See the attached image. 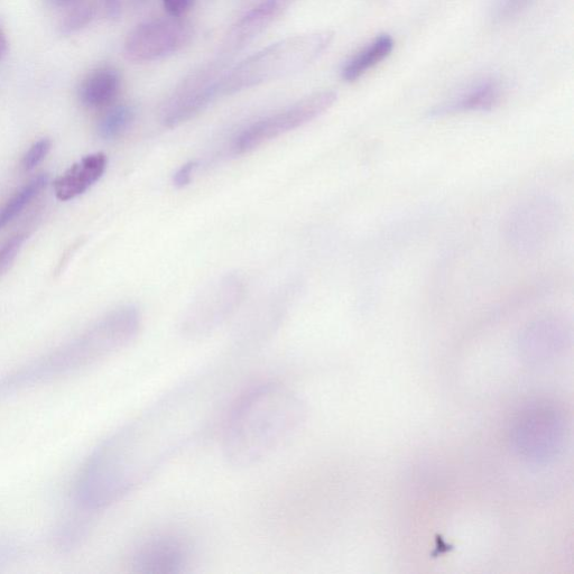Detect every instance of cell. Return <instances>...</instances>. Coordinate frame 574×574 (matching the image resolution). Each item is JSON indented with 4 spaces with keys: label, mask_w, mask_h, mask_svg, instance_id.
<instances>
[{
    "label": "cell",
    "mask_w": 574,
    "mask_h": 574,
    "mask_svg": "<svg viewBox=\"0 0 574 574\" xmlns=\"http://www.w3.org/2000/svg\"><path fill=\"white\" fill-rule=\"evenodd\" d=\"M207 383L183 384L99 444L74 488L79 507L97 512L123 501L187 448L215 405Z\"/></svg>",
    "instance_id": "obj_1"
},
{
    "label": "cell",
    "mask_w": 574,
    "mask_h": 574,
    "mask_svg": "<svg viewBox=\"0 0 574 574\" xmlns=\"http://www.w3.org/2000/svg\"><path fill=\"white\" fill-rule=\"evenodd\" d=\"M305 405L291 387L263 383L249 388L230 406L221 448L228 464L252 468L275 455L300 431Z\"/></svg>",
    "instance_id": "obj_2"
},
{
    "label": "cell",
    "mask_w": 574,
    "mask_h": 574,
    "mask_svg": "<svg viewBox=\"0 0 574 574\" xmlns=\"http://www.w3.org/2000/svg\"><path fill=\"white\" fill-rule=\"evenodd\" d=\"M141 323V314L133 307L109 313L68 344L0 378V401L98 365L131 345Z\"/></svg>",
    "instance_id": "obj_3"
},
{
    "label": "cell",
    "mask_w": 574,
    "mask_h": 574,
    "mask_svg": "<svg viewBox=\"0 0 574 574\" xmlns=\"http://www.w3.org/2000/svg\"><path fill=\"white\" fill-rule=\"evenodd\" d=\"M331 36L311 33L287 37L244 60L216 83L217 95H231L261 83L290 76L316 60Z\"/></svg>",
    "instance_id": "obj_4"
},
{
    "label": "cell",
    "mask_w": 574,
    "mask_h": 574,
    "mask_svg": "<svg viewBox=\"0 0 574 574\" xmlns=\"http://www.w3.org/2000/svg\"><path fill=\"white\" fill-rule=\"evenodd\" d=\"M336 100V92L321 91L279 113L259 119L235 138L233 151L236 154H245L276 137L294 131L326 113L335 105Z\"/></svg>",
    "instance_id": "obj_5"
},
{
    "label": "cell",
    "mask_w": 574,
    "mask_h": 574,
    "mask_svg": "<svg viewBox=\"0 0 574 574\" xmlns=\"http://www.w3.org/2000/svg\"><path fill=\"white\" fill-rule=\"evenodd\" d=\"M193 560V543L179 530L147 533L136 542L129 558L132 570L141 574H180Z\"/></svg>",
    "instance_id": "obj_6"
},
{
    "label": "cell",
    "mask_w": 574,
    "mask_h": 574,
    "mask_svg": "<svg viewBox=\"0 0 574 574\" xmlns=\"http://www.w3.org/2000/svg\"><path fill=\"white\" fill-rule=\"evenodd\" d=\"M192 27L181 18L142 23L129 33L124 53L132 62H151L177 53L192 39Z\"/></svg>",
    "instance_id": "obj_7"
},
{
    "label": "cell",
    "mask_w": 574,
    "mask_h": 574,
    "mask_svg": "<svg viewBox=\"0 0 574 574\" xmlns=\"http://www.w3.org/2000/svg\"><path fill=\"white\" fill-rule=\"evenodd\" d=\"M557 218V209L549 201H531L518 209L509 220L511 240L518 248L532 251L541 245L546 236L549 237Z\"/></svg>",
    "instance_id": "obj_8"
},
{
    "label": "cell",
    "mask_w": 574,
    "mask_h": 574,
    "mask_svg": "<svg viewBox=\"0 0 574 574\" xmlns=\"http://www.w3.org/2000/svg\"><path fill=\"white\" fill-rule=\"evenodd\" d=\"M107 157L103 153L91 154L71 166L54 183V191L61 201L81 196L103 177L107 169Z\"/></svg>",
    "instance_id": "obj_9"
},
{
    "label": "cell",
    "mask_w": 574,
    "mask_h": 574,
    "mask_svg": "<svg viewBox=\"0 0 574 574\" xmlns=\"http://www.w3.org/2000/svg\"><path fill=\"white\" fill-rule=\"evenodd\" d=\"M502 97V89L495 80L478 82L474 87L461 92L455 98L443 103L430 111V117H443L461 113H475V111H489L494 109Z\"/></svg>",
    "instance_id": "obj_10"
},
{
    "label": "cell",
    "mask_w": 574,
    "mask_h": 574,
    "mask_svg": "<svg viewBox=\"0 0 574 574\" xmlns=\"http://www.w3.org/2000/svg\"><path fill=\"white\" fill-rule=\"evenodd\" d=\"M120 89V76L113 68L91 72L80 87L81 103L88 108L106 107L113 103Z\"/></svg>",
    "instance_id": "obj_11"
},
{
    "label": "cell",
    "mask_w": 574,
    "mask_h": 574,
    "mask_svg": "<svg viewBox=\"0 0 574 574\" xmlns=\"http://www.w3.org/2000/svg\"><path fill=\"white\" fill-rule=\"evenodd\" d=\"M394 49V40L391 35H381L354 55L342 69V78L354 82L378 66L379 63L390 57Z\"/></svg>",
    "instance_id": "obj_12"
},
{
    "label": "cell",
    "mask_w": 574,
    "mask_h": 574,
    "mask_svg": "<svg viewBox=\"0 0 574 574\" xmlns=\"http://www.w3.org/2000/svg\"><path fill=\"white\" fill-rule=\"evenodd\" d=\"M48 184V177L42 174L26 183L21 190L0 208V230L6 227L9 222L15 219L34 200Z\"/></svg>",
    "instance_id": "obj_13"
},
{
    "label": "cell",
    "mask_w": 574,
    "mask_h": 574,
    "mask_svg": "<svg viewBox=\"0 0 574 574\" xmlns=\"http://www.w3.org/2000/svg\"><path fill=\"white\" fill-rule=\"evenodd\" d=\"M90 523L87 518H73L62 524L54 535V544L62 553L77 550L88 538Z\"/></svg>",
    "instance_id": "obj_14"
},
{
    "label": "cell",
    "mask_w": 574,
    "mask_h": 574,
    "mask_svg": "<svg viewBox=\"0 0 574 574\" xmlns=\"http://www.w3.org/2000/svg\"><path fill=\"white\" fill-rule=\"evenodd\" d=\"M135 113L132 107L117 106L110 109L100 120L98 132L104 140H114V138L125 133L132 125Z\"/></svg>",
    "instance_id": "obj_15"
},
{
    "label": "cell",
    "mask_w": 574,
    "mask_h": 574,
    "mask_svg": "<svg viewBox=\"0 0 574 574\" xmlns=\"http://www.w3.org/2000/svg\"><path fill=\"white\" fill-rule=\"evenodd\" d=\"M277 5L274 0L258 7L251 14L246 16L238 25L235 31L236 42H244L249 37L263 29V26L271 21L277 11Z\"/></svg>",
    "instance_id": "obj_16"
},
{
    "label": "cell",
    "mask_w": 574,
    "mask_h": 574,
    "mask_svg": "<svg viewBox=\"0 0 574 574\" xmlns=\"http://www.w3.org/2000/svg\"><path fill=\"white\" fill-rule=\"evenodd\" d=\"M26 238L25 234H16L0 246V275L6 273L8 268L12 266Z\"/></svg>",
    "instance_id": "obj_17"
},
{
    "label": "cell",
    "mask_w": 574,
    "mask_h": 574,
    "mask_svg": "<svg viewBox=\"0 0 574 574\" xmlns=\"http://www.w3.org/2000/svg\"><path fill=\"white\" fill-rule=\"evenodd\" d=\"M92 18V9L90 6H79L74 8L63 21L62 32L71 34L87 26Z\"/></svg>",
    "instance_id": "obj_18"
},
{
    "label": "cell",
    "mask_w": 574,
    "mask_h": 574,
    "mask_svg": "<svg viewBox=\"0 0 574 574\" xmlns=\"http://www.w3.org/2000/svg\"><path fill=\"white\" fill-rule=\"evenodd\" d=\"M52 147V142L49 138H43L36 142L24 156L22 165L25 171H32L39 165L49 154Z\"/></svg>",
    "instance_id": "obj_19"
},
{
    "label": "cell",
    "mask_w": 574,
    "mask_h": 574,
    "mask_svg": "<svg viewBox=\"0 0 574 574\" xmlns=\"http://www.w3.org/2000/svg\"><path fill=\"white\" fill-rule=\"evenodd\" d=\"M532 0H498L495 17L498 21H507L517 16L531 4Z\"/></svg>",
    "instance_id": "obj_20"
},
{
    "label": "cell",
    "mask_w": 574,
    "mask_h": 574,
    "mask_svg": "<svg viewBox=\"0 0 574 574\" xmlns=\"http://www.w3.org/2000/svg\"><path fill=\"white\" fill-rule=\"evenodd\" d=\"M23 546L16 539L0 538V568L8 566L18 557H21Z\"/></svg>",
    "instance_id": "obj_21"
},
{
    "label": "cell",
    "mask_w": 574,
    "mask_h": 574,
    "mask_svg": "<svg viewBox=\"0 0 574 574\" xmlns=\"http://www.w3.org/2000/svg\"><path fill=\"white\" fill-rule=\"evenodd\" d=\"M194 2L196 0H163V5L171 17L181 18L190 11Z\"/></svg>",
    "instance_id": "obj_22"
},
{
    "label": "cell",
    "mask_w": 574,
    "mask_h": 574,
    "mask_svg": "<svg viewBox=\"0 0 574 574\" xmlns=\"http://www.w3.org/2000/svg\"><path fill=\"white\" fill-rule=\"evenodd\" d=\"M198 168L197 162H189L184 164L177 173L174 174L173 182L175 187L184 188L190 184L193 173Z\"/></svg>",
    "instance_id": "obj_23"
},
{
    "label": "cell",
    "mask_w": 574,
    "mask_h": 574,
    "mask_svg": "<svg viewBox=\"0 0 574 574\" xmlns=\"http://www.w3.org/2000/svg\"><path fill=\"white\" fill-rule=\"evenodd\" d=\"M7 53H8L7 36L2 27H0V61H3L7 57Z\"/></svg>",
    "instance_id": "obj_24"
},
{
    "label": "cell",
    "mask_w": 574,
    "mask_h": 574,
    "mask_svg": "<svg viewBox=\"0 0 574 574\" xmlns=\"http://www.w3.org/2000/svg\"><path fill=\"white\" fill-rule=\"evenodd\" d=\"M78 0H52V3L55 6H59V7H67V6H71L74 3H77Z\"/></svg>",
    "instance_id": "obj_25"
}]
</instances>
